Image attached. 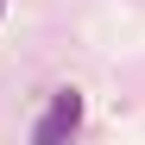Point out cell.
Segmentation results:
<instances>
[{
    "instance_id": "7a4b0ae2",
    "label": "cell",
    "mask_w": 145,
    "mask_h": 145,
    "mask_svg": "<svg viewBox=\"0 0 145 145\" xmlns=\"http://www.w3.org/2000/svg\"><path fill=\"white\" fill-rule=\"evenodd\" d=\"M0 13H7V0H0Z\"/></svg>"
},
{
    "instance_id": "6da1fadb",
    "label": "cell",
    "mask_w": 145,
    "mask_h": 145,
    "mask_svg": "<svg viewBox=\"0 0 145 145\" xmlns=\"http://www.w3.org/2000/svg\"><path fill=\"white\" fill-rule=\"evenodd\" d=\"M76 126H82V95H76V88H57L51 107L38 114V126H32L25 145H69V139H76Z\"/></svg>"
}]
</instances>
